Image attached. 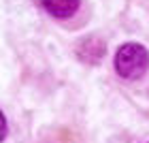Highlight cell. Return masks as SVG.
<instances>
[{
	"instance_id": "2",
	"label": "cell",
	"mask_w": 149,
	"mask_h": 143,
	"mask_svg": "<svg viewBox=\"0 0 149 143\" xmlns=\"http://www.w3.org/2000/svg\"><path fill=\"white\" fill-rule=\"evenodd\" d=\"M104 51H107L104 41H100L98 36H87V39H83L77 45V56H79V60H83V62H87V64L100 62L102 56H104Z\"/></svg>"
},
{
	"instance_id": "1",
	"label": "cell",
	"mask_w": 149,
	"mask_h": 143,
	"mask_svg": "<svg viewBox=\"0 0 149 143\" xmlns=\"http://www.w3.org/2000/svg\"><path fill=\"white\" fill-rule=\"evenodd\" d=\"M149 69V51L139 43H126L115 53V71L124 79H139Z\"/></svg>"
},
{
	"instance_id": "4",
	"label": "cell",
	"mask_w": 149,
	"mask_h": 143,
	"mask_svg": "<svg viewBox=\"0 0 149 143\" xmlns=\"http://www.w3.org/2000/svg\"><path fill=\"white\" fill-rule=\"evenodd\" d=\"M4 137H6V118H4L2 109H0V143L4 141Z\"/></svg>"
},
{
	"instance_id": "3",
	"label": "cell",
	"mask_w": 149,
	"mask_h": 143,
	"mask_svg": "<svg viewBox=\"0 0 149 143\" xmlns=\"http://www.w3.org/2000/svg\"><path fill=\"white\" fill-rule=\"evenodd\" d=\"M43 9L56 19H68L79 11L81 0H40Z\"/></svg>"
}]
</instances>
